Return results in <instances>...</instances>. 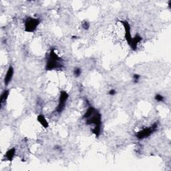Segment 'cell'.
<instances>
[{
	"mask_svg": "<svg viewBox=\"0 0 171 171\" xmlns=\"http://www.w3.org/2000/svg\"><path fill=\"white\" fill-rule=\"evenodd\" d=\"M85 120L86 125H94V128L91 129V131L96 137L98 138L100 136L102 130V114L100 112L96 109V112Z\"/></svg>",
	"mask_w": 171,
	"mask_h": 171,
	"instance_id": "6da1fadb",
	"label": "cell"
},
{
	"mask_svg": "<svg viewBox=\"0 0 171 171\" xmlns=\"http://www.w3.org/2000/svg\"><path fill=\"white\" fill-rule=\"evenodd\" d=\"M61 57L56 53L54 49H52L46 60V70L47 71L60 70L63 67Z\"/></svg>",
	"mask_w": 171,
	"mask_h": 171,
	"instance_id": "7a4b0ae2",
	"label": "cell"
},
{
	"mask_svg": "<svg viewBox=\"0 0 171 171\" xmlns=\"http://www.w3.org/2000/svg\"><path fill=\"white\" fill-rule=\"evenodd\" d=\"M158 129V124L154 122L153 125H152L149 127H147L145 128L142 129L141 130L136 132L135 134V136L139 140H143L151 136L154 132H156Z\"/></svg>",
	"mask_w": 171,
	"mask_h": 171,
	"instance_id": "3957f363",
	"label": "cell"
},
{
	"mask_svg": "<svg viewBox=\"0 0 171 171\" xmlns=\"http://www.w3.org/2000/svg\"><path fill=\"white\" fill-rule=\"evenodd\" d=\"M40 24V20L38 18H27L24 23L25 31L26 32L32 33L35 31Z\"/></svg>",
	"mask_w": 171,
	"mask_h": 171,
	"instance_id": "277c9868",
	"label": "cell"
},
{
	"mask_svg": "<svg viewBox=\"0 0 171 171\" xmlns=\"http://www.w3.org/2000/svg\"><path fill=\"white\" fill-rule=\"evenodd\" d=\"M69 96H69V94L66 92V91L62 90L60 92L59 102L56 108V112L57 113H58L59 114V113H61L64 111L66 105V103H67V101L69 98Z\"/></svg>",
	"mask_w": 171,
	"mask_h": 171,
	"instance_id": "5b68a950",
	"label": "cell"
},
{
	"mask_svg": "<svg viewBox=\"0 0 171 171\" xmlns=\"http://www.w3.org/2000/svg\"><path fill=\"white\" fill-rule=\"evenodd\" d=\"M121 23L122 24L124 28H125V37L126 42L128 43V45L130 46L132 42V36L131 34V27H130V25L128 23L127 21H121Z\"/></svg>",
	"mask_w": 171,
	"mask_h": 171,
	"instance_id": "8992f818",
	"label": "cell"
},
{
	"mask_svg": "<svg viewBox=\"0 0 171 171\" xmlns=\"http://www.w3.org/2000/svg\"><path fill=\"white\" fill-rule=\"evenodd\" d=\"M13 74H14V68H13L12 66H10L7 69V71L4 78L5 85L7 86L10 83V82L12 81L13 77Z\"/></svg>",
	"mask_w": 171,
	"mask_h": 171,
	"instance_id": "52a82bcc",
	"label": "cell"
},
{
	"mask_svg": "<svg viewBox=\"0 0 171 171\" xmlns=\"http://www.w3.org/2000/svg\"><path fill=\"white\" fill-rule=\"evenodd\" d=\"M142 40V38L139 34H136L134 38H132L131 44L130 45L132 50H136L139 43Z\"/></svg>",
	"mask_w": 171,
	"mask_h": 171,
	"instance_id": "ba28073f",
	"label": "cell"
},
{
	"mask_svg": "<svg viewBox=\"0 0 171 171\" xmlns=\"http://www.w3.org/2000/svg\"><path fill=\"white\" fill-rule=\"evenodd\" d=\"M15 153H16V149L15 148H10V149L8 150L6 152V153L5 154V158L7 159V161L12 162L13 158H14Z\"/></svg>",
	"mask_w": 171,
	"mask_h": 171,
	"instance_id": "9c48e42d",
	"label": "cell"
},
{
	"mask_svg": "<svg viewBox=\"0 0 171 171\" xmlns=\"http://www.w3.org/2000/svg\"><path fill=\"white\" fill-rule=\"evenodd\" d=\"M37 120L44 128H48L49 127V123L47 121L45 116L42 114H39L37 116Z\"/></svg>",
	"mask_w": 171,
	"mask_h": 171,
	"instance_id": "30bf717a",
	"label": "cell"
},
{
	"mask_svg": "<svg viewBox=\"0 0 171 171\" xmlns=\"http://www.w3.org/2000/svg\"><path fill=\"white\" fill-rule=\"evenodd\" d=\"M96 109L94 107H93L92 106H90L88 107V108L87 109L86 111L84 113V114L83 115V116H82V118H83L84 120L87 119L89 117H90L91 116H92L94 113L96 112Z\"/></svg>",
	"mask_w": 171,
	"mask_h": 171,
	"instance_id": "8fae6325",
	"label": "cell"
},
{
	"mask_svg": "<svg viewBox=\"0 0 171 171\" xmlns=\"http://www.w3.org/2000/svg\"><path fill=\"white\" fill-rule=\"evenodd\" d=\"M10 93V90H5L4 91V92L2 93L1 96V105H2L3 104L5 103V102L7 101L8 97H9Z\"/></svg>",
	"mask_w": 171,
	"mask_h": 171,
	"instance_id": "7c38bea8",
	"label": "cell"
},
{
	"mask_svg": "<svg viewBox=\"0 0 171 171\" xmlns=\"http://www.w3.org/2000/svg\"><path fill=\"white\" fill-rule=\"evenodd\" d=\"M82 74V69L80 68H75L74 69V75L76 78H78Z\"/></svg>",
	"mask_w": 171,
	"mask_h": 171,
	"instance_id": "4fadbf2b",
	"label": "cell"
},
{
	"mask_svg": "<svg viewBox=\"0 0 171 171\" xmlns=\"http://www.w3.org/2000/svg\"><path fill=\"white\" fill-rule=\"evenodd\" d=\"M155 100L159 102H163L164 100V98L162 95L160 94H157L155 96Z\"/></svg>",
	"mask_w": 171,
	"mask_h": 171,
	"instance_id": "5bb4252c",
	"label": "cell"
},
{
	"mask_svg": "<svg viewBox=\"0 0 171 171\" xmlns=\"http://www.w3.org/2000/svg\"><path fill=\"white\" fill-rule=\"evenodd\" d=\"M140 78V76L139 75V74H134V76H133V80H134V83H135V84L139 83Z\"/></svg>",
	"mask_w": 171,
	"mask_h": 171,
	"instance_id": "9a60e30c",
	"label": "cell"
},
{
	"mask_svg": "<svg viewBox=\"0 0 171 171\" xmlns=\"http://www.w3.org/2000/svg\"><path fill=\"white\" fill-rule=\"evenodd\" d=\"M82 27L85 30H88L90 28V23L87 21H84L83 23H82Z\"/></svg>",
	"mask_w": 171,
	"mask_h": 171,
	"instance_id": "2e32d148",
	"label": "cell"
},
{
	"mask_svg": "<svg viewBox=\"0 0 171 171\" xmlns=\"http://www.w3.org/2000/svg\"><path fill=\"white\" fill-rule=\"evenodd\" d=\"M108 94L110 96H114L116 94V91L114 89H112L109 91Z\"/></svg>",
	"mask_w": 171,
	"mask_h": 171,
	"instance_id": "e0dca14e",
	"label": "cell"
}]
</instances>
